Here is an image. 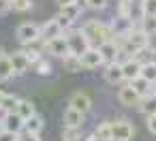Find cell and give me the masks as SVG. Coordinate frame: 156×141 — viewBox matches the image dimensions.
Returning a JSON list of instances; mask_svg holds the SVG:
<instances>
[{"instance_id": "36", "label": "cell", "mask_w": 156, "mask_h": 141, "mask_svg": "<svg viewBox=\"0 0 156 141\" xmlns=\"http://www.w3.org/2000/svg\"><path fill=\"white\" fill-rule=\"evenodd\" d=\"M20 141H41V139H39V132L22 130V135H20Z\"/></svg>"}, {"instance_id": "16", "label": "cell", "mask_w": 156, "mask_h": 141, "mask_svg": "<svg viewBox=\"0 0 156 141\" xmlns=\"http://www.w3.org/2000/svg\"><path fill=\"white\" fill-rule=\"evenodd\" d=\"M122 71H124V79L126 81H133L135 77L141 75V62L137 58H126L122 62Z\"/></svg>"}, {"instance_id": "8", "label": "cell", "mask_w": 156, "mask_h": 141, "mask_svg": "<svg viewBox=\"0 0 156 141\" xmlns=\"http://www.w3.org/2000/svg\"><path fill=\"white\" fill-rule=\"evenodd\" d=\"M118 100H120L122 105H126V107H137L139 100H141V94L128 83V86H122V88L118 90Z\"/></svg>"}, {"instance_id": "27", "label": "cell", "mask_w": 156, "mask_h": 141, "mask_svg": "<svg viewBox=\"0 0 156 141\" xmlns=\"http://www.w3.org/2000/svg\"><path fill=\"white\" fill-rule=\"evenodd\" d=\"M17 105H20V98H17V96H13V94H5V96H2V100H0V107H2L7 113L17 111Z\"/></svg>"}, {"instance_id": "17", "label": "cell", "mask_w": 156, "mask_h": 141, "mask_svg": "<svg viewBox=\"0 0 156 141\" xmlns=\"http://www.w3.org/2000/svg\"><path fill=\"white\" fill-rule=\"evenodd\" d=\"M150 39H152V37H150L147 32H143L141 28H139V30H133V32H130V34L126 37V41H128L130 45H135L137 49H143V47H150Z\"/></svg>"}, {"instance_id": "21", "label": "cell", "mask_w": 156, "mask_h": 141, "mask_svg": "<svg viewBox=\"0 0 156 141\" xmlns=\"http://www.w3.org/2000/svg\"><path fill=\"white\" fill-rule=\"evenodd\" d=\"M81 9H83V5L81 2H73V5H60V15H64V17H69V19H77L79 15H81Z\"/></svg>"}, {"instance_id": "6", "label": "cell", "mask_w": 156, "mask_h": 141, "mask_svg": "<svg viewBox=\"0 0 156 141\" xmlns=\"http://www.w3.org/2000/svg\"><path fill=\"white\" fill-rule=\"evenodd\" d=\"M111 30H113V37H118V39H124V37H128L133 30H135V24H133V17H113V22H111Z\"/></svg>"}, {"instance_id": "23", "label": "cell", "mask_w": 156, "mask_h": 141, "mask_svg": "<svg viewBox=\"0 0 156 141\" xmlns=\"http://www.w3.org/2000/svg\"><path fill=\"white\" fill-rule=\"evenodd\" d=\"M45 128V122H43V118L39 115V113H34L32 118H28L26 122H24V130H30V132H41Z\"/></svg>"}, {"instance_id": "28", "label": "cell", "mask_w": 156, "mask_h": 141, "mask_svg": "<svg viewBox=\"0 0 156 141\" xmlns=\"http://www.w3.org/2000/svg\"><path fill=\"white\" fill-rule=\"evenodd\" d=\"M141 77H145L147 81L156 83V64H154L152 60L145 62V64H141Z\"/></svg>"}, {"instance_id": "39", "label": "cell", "mask_w": 156, "mask_h": 141, "mask_svg": "<svg viewBox=\"0 0 156 141\" xmlns=\"http://www.w3.org/2000/svg\"><path fill=\"white\" fill-rule=\"evenodd\" d=\"M11 11V0H0V15Z\"/></svg>"}, {"instance_id": "43", "label": "cell", "mask_w": 156, "mask_h": 141, "mask_svg": "<svg viewBox=\"0 0 156 141\" xmlns=\"http://www.w3.org/2000/svg\"><path fill=\"white\" fill-rule=\"evenodd\" d=\"M0 130H2V118H0Z\"/></svg>"}, {"instance_id": "31", "label": "cell", "mask_w": 156, "mask_h": 141, "mask_svg": "<svg viewBox=\"0 0 156 141\" xmlns=\"http://www.w3.org/2000/svg\"><path fill=\"white\" fill-rule=\"evenodd\" d=\"M32 66H34V71H37L39 75H43V77L51 73V64H49V62H45L43 58H39V60H37V62H34Z\"/></svg>"}, {"instance_id": "5", "label": "cell", "mask_w": 156, "mask_h": 141, "mask_svg": "<svg viewBox=\"0 0 156 141\" xmlns=\"http://www.w3.org/2000/svg\"><path fill=\"white\" fill-rule=\"evenodd\" d=\"M135 135V126L126 120L111 122V141H130Z\"/></svg>"}, {"instance_id": "34", "label": "cell", "mask_w": 156, "mask_h": 141, "mask_svg": "<svg viewBox=\"0 0 156 141\" xmlns=\"http://www.w3.org/2000/svg\"><path fill=\"white\" fill-rule=\"evenodd\" d=\"M26 56H28L30 64H34V62L41 58V49H39V47H30V45H28V49H26Z\"/></svg>"}, {"instance_id": "33", "label": "cell", "mask_w": 156, "mask_h": 141, "mask_svg": "<svg viewBox=\"0 0 156 141\" xmlns=\"http://www.w3.org/2000/svg\"><path fill=\"white\" fill-rule=\"evenodd\" d=\"M83 5L92 11H103L107 7V0H83Z\"/></svg>"}, {"instance_id": "45", "label": "cell", "mask_w": 156, "mask_h": 141, "mask_svg": "<svg viewBox=\"0 0 156 141\" xmlns=\"http://www.w3.org/2000/svg\"><path fill=\"white\" fill-rule=\"evenodd\" d=\"M139 2H141V0H139Z\"/></svg>"}, {"instance_id": "4", "label": "cell", "mask_w": 156, "mask_h": 141, "mask_svg": "<svg viewBox=\"0 0 156 141\" xmlns=\"http://www.w3.org/2000/svg\"><path fill=\"white\" fill-rule=\"evenodd\" d=\"M43 49H45L47 54L56 56V58H66L69 54H73V51H71V45H69V41H66L64 34H62V37H56V39H51V41H47V43H43Z\"/></svg>"}, {"instance_id": "13", "label": "cell", "mask_w": 156, "mask_h": 141, "mask_svg": "<svg viewBox=\"0 0 156 141\" xmlns=\"http://www.w3.org/2000/svg\"><path fill=\"white\" fill-rule=\"evenodd\" d=\"M98 51L103 54L105 62H115L118 56H120V45L115 43V39H109V41H105V43L98 45Z\"/></svg>"}, {"instance_id": "3", "label": "cell", "mask_w": 156, "mask_h": 141, "mask_svg": "<svg viewBox=\"0 0 156 141\" xmlns=\"http://www.w3.org/2000/svg\"><path fill=\"white\" fill-rule=\"evenodd\" d=\"M15 37L22 45H32L37 41H41V26L37 24H22L15 30Z\"/></svg>"}, {"instance_id": "14", "label": "cell", "mask_w": 156, "mask_h": 141, "mask_svg": "<svg viewBox=\"0 0 156 141\" xmlns=\"http://www.w3.org/2000/svg\"><path fill=\"white\" fill-rule=\"evenodd\" d=\"M69 105L75 107V109L81 111V113H88V111L92 109V98H90V94H86V92H75V94L71 96Z\"/></svg>"}, {"instance_id": "10", "label": "cell", "mask_w": 156, "mask_h": 141, "mask_svg": "<svg viewBox=\"0 0 156 141\" xmlns=\"http://www.w3.org/2000/svg\"><path fill=\"white\" fill-rule=\"evenodd\" d=\"M83 118H86V113H81V111H77L75 107L69 105L62 113V124H64V128H79L83 124Z\"/></svg>"}, {"instance_id": "24", "label": "cell", "mask_w": 156, "mask_h": 141, "mask_svg": "<svg viewBox=\"0 0 156 141\" xmlns=\"http://www.w3.org/2000/svg\"><path fill=\"white\" fill-rule=\"evenodd\" d=\"M17 113H20V115H22V120L26 122L28 118H32V115L37 113V109H34V103H32V100H22V98H20Z\"/></svg>"}, {"instance_id": "1", "label": "cell", "mask_w": 156, "mask_h": 141, "mask_svg": "<svg viewBox=\"0 0 156 141\" xmlns=\"http://www.w3.org/2000/svg\"><path fill=\"white\" fill-rule=\"evenodd\" d=\"M81 30L86 32V37L90 39V43H105V41H109V39H113V30H111V26H107V24H101V22H96V19H90V22H86L83 26H81Z\"/></svg>"}, {"instance_id": "29", "label": "cell", "mask_w": 156, "mask_h": 141, "mask_svg": "<svg viewBox=\"0 0 156 141\" xmlns=\"http://www.w3.org/2000/svg\"><path fill=\"white\" fill-rule=\"evenodd\" d=\"M118 15L120 17H133V2H130V0H120Z\"/></svg>"}, {"instance_id": "30", "label": "cell", "mask_w": 156, "mask_h": 141, "mask_svg": "<svg viewBox=\"0 0 156 141\" xmlns=\"http://www.w3.org/2000/svg\"><path fill=\"white\" fill-rule=\"evenodd\" d=\"M11 9L17 13H24V11L32 9V0H11Z\"/></svg>"}, {"instance_id": "26", "label": "cell", "mask_w": 156, "mask_h": 141, "mask_svg": "<svg viewBox=\"0 0 156 141\" xmlns=\"http://www.w3.org/2000/svg\"><path fill=\"white\" fill-rule=\"evenodd\" d=\"M139 28L143 32H147L150 37H154L156 34V15H143L139 22Z\"/></svg>"}, {"instance_id": "35", "label": "cell", "mask_w": 156, "mask_h": 141, "mask_svg": "<svg viewBox=\"0 0 156 141\" xmlns=\"http://www.w3.org/2000/svg\"><path fill=\"white\" fill-rule=\"evenodd\" d=\"M0 141H20V132H11V130H0Z\"/></svg>"}, {"instance_id": "40", "label": "cell", "mask_w": 156, "mask_h": 141, "mask_svg": "<svg viewBox=\"0 0 156 141\" xmlns=\"http://www.w3.org/2000/svg\"><path fill=\"white\" fill-rule=\"evenodd\" d=\"M56 2H58V7H60V5H73V2H79V0H56Z\"/></svg>"}, {"instance_id": "2", "label": "cell", "mask_w": 156, "mask_h": 141, "mask_svg": "<svg viewBox=\"0 0 156 141\" xmlns=\"http://www.w3.org/2000/svg\"><path fill=\"white\" fill-rule=\"evenodd\" d=\"M64 37H66V41H69V45H71V51L77 54V56H81L86 49L92 47L90 39L86 37V32H83L81 28H73V26H71L69 30H64Z\"/></svg>"}, {"instance_id": "15", "label": "cell", "mask_w": 156, "mask_h": 141, "mask_svg": "<svg viewBox=\"0 0 156 141\" xmlns=\"http://www.w3.org/2000/svg\"><path fill=\"white\" fill-rule=\"evenodd\" d=\"M2 128L5 130H11V132H22L24 130V120L17 111H11V113H5L2 118Z\"/></svg>"}, {"instance_id": "42", "label": "cell", "mask_w": 156, "mask_h": 141, "mask_svg": "<svg viewBox=\"0 0 156 141\" xmlns=\"http://www.w3.org/2000/svg\"><path fill=\"white\" fill-rule=\"evenodd\" d=\"M2 96H5V92H2V90H0V100H2Z\"/></svg>"}, {"instance_id": "12", "label": "cell", "mask_w": 156, "mask_h": 141, "mask_svg": "<svg viewBox=\"0 0 156 141\" xmlns=\"http://www.w3.org/2000/svg\"><path fill=\"white\" fill-rule=\"evenodd\" d=\"M9 58H11V64H13L15 75H24V73H28V69L32 66L30 60H28V56H26V51H13Z\"/></svg>"}, {"instance_id": "44", "label": "cell", "mask_w": 156, "mask_h": 141, "mask_svg": "<svg viewBox=\"0 0 156 141\" xmlns=\"http://www.w3.org/2000/svg\"><path fill=\"white\" fill-rule=\"evenodd\" d=\"M154 92H156V83H154Z\"/></svg>"}, {"instance_id": "9", "label": "cell", "mask_w": 156, "mask_h": 141, "mask_svg": "<svg viewBox=\"0 0 156 141\" xmlns=\"http://www.w3.org/2000/svg\"><path fill=\"white\" fill-rule=\"evenodd\" d=\"M62 34H64V30H62V26L58 24L56 17H54V19H47V22L41 26V41H43V43H47V41L56 39V37H62Z\"/></svg>"}, {"instance_id": "41", "label": "cell", "mask_w": 156, "mask_h": 141, "mask_svg": "<svg viewBox=\"0 0 156 141\" xmlns=\"http://www.w3.org/2000/svg\"><path fill=\"white\" fill-rule=\"evenodd\" d=\"M152 62L156 64V49H152Z\"/></svg>"}, {"instance_id": "18", "label": "cell", "mask_w": 156, "mask_h": 141, "mask_svg": "<svg viewBox=\"0 0 156 141\" xmlns=\"http://www.w3.org/2000/svg\"><path fill=\"white\" fill-rule=\"evenodd\" d=\"M139 111L147 118V115H154L156 113V92H152V94H147V96H141V100H139Z\"/></svg>"}, {"instance_id": "38", "label": "cell", "mask_w": 156, "mask_h": 141, "mask_svg": "<svg viewBox=\"0 0 156 141\" xmlns=\"http://www.w3.org/2000/svg\"><path fill=\"white\" fill-rule=\"evenodd\" d=\"M147 130L152 135H156V113L154 115H147Z\"/></svg>"}, {"instance_id": "25", "label": "cell", "mask_w": 156, "mask_h": 141, "mask_svg": "<svg viewBox=\"0 0 156 141\" xmlns=\"http://www.w3.org/2000/svg\"><path fill=\"white\" fill-rule=\"evenodd\" d=\"M94 137L98 141H111V122H101L94 128Z\"/></svg>"}, {"instance_id": "37", "label": "cell", "mask_w": 156, "mask_h": 141, "mask_svg": "<svg viewBox=\"0 0 156 141\" xmlns=\"http://www.w3.org/2000/svg\"><path fill=\"white\" fill-rule=\"evenodd\" d=\"M56 19H58V24L62 26V30H69V28L73 26V19H69V17H64V15H60V13L56 15Z\"/></svg>"}, {"instance_id": "11", "label": "cell", "mask_w": 156, "mask_h": 141, "mask_svg": "<svg viewBox=\"0 0 156 141\" xmlns=\"http://www.w3.org/2000/svg\"><path fill=\"white\" fill-rule=\"evenodd\" d=\"M105 79L107 83L111 86H118L124 81V71H122V62H107V69H105Z\"/></svg>"}, {"instance_id": "22", "label": "cell", "mask_w": 156, "mask_h": 141, "mask_svg": "<svg viewBox=\"0 0 156 141\" xmlns=\"http://www.w3.org/2000/svg\"><path fill=\"white\" fill-rule=\"evenodd\" d=\"M62 64H64V69H66L69 73H79V71H83L81 58H79L77 54H69L66 58H62Z\"/></svg>"}, {"instance_id": "19", "label": "cell", "mask_w": 156, "mask_h": 141, "mask_svg": "<svg viewBox=\"0 0 156 141\" xmlns=\"http://www.w3.org/2000/svg\"><path fill=\"white\" fill-rule=\"evenodd\" d=\"M128 83H130V86H133L141 96H147V94H152V92H154V83H152V81H147V79H145V77H141V75H139V77H135V79H133V81H128Z\"/></svg>"}, {"instance_id": "32", "label": "cell", "mask_w": 156, "mask_h": 141, "mask_svg": "<svg viewBox=\"0 0 156 141\" xmlns=\"http://www.w3.org/2000/svg\"><path fill=\"white\" fill-rule=\"evenodd\" d=\"M143 15H156V0H141Z\"/></svg>"}, {"instance_id": "20", "label": "cell", "mask_w": 156, "mask_h": 141, "mask_svg": "<svg viewBox=\"0 0 156 141\" xmlns=\"http://www.w3.org/2000/svg\"><path fill=\"white\" fill-rule=\"evenodd\" d=\"M11 77H15L11 58L5 56V54H0V81H7V79H11Z\"/></svg>"}, {"instance_id": "7", "label": "cell", "mask_w": 156, "mask_h": 141, "mask_svg": "<svg viewBox=\"0 0 156 141\" xmlns=\"http://www.w3.org/2000/svg\"><path fill=\"white\" fill-rule=\"evenodd\" d=\"M79 58H81L83 69H98V66L105 64V58H103V54L98 51V47H90V49H86Z\"/></svg>"}]
</instances>
